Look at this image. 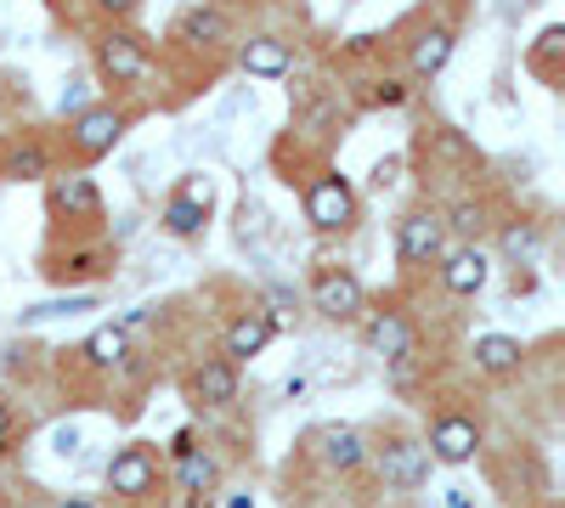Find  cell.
<instances>
[{"instance_id":"35","label":"cell","mask_w":565,"mask_h":508,"mask_svg":"<svg viewBox=\"0 0 565 508\" xmlns=\"http://www.w3.org/2000/svg\"><path fill=\"white\" fill-rule=\"evenodd\" d=\"M447 508H469V491H463V486H452V497H447Z\"/></svg>"},{"instance_id":"4","label":"cell","mask_w":565,"mask_h":508,"mask_svg":"<svg viewBox=\"0 0 565 508\" xmlns=\"http://www.w3.org/2000/svg\"><path fill=\"white\" fill-rule=\"evenodd\" d=\"M97 68L114 85H141V79H148V68H153V52H148V40H141V34L114 29V34L97 40Z\"/></svg>"},{"instance_id":"20","label":"cell","mask_w":565,"mask_h":508,"mask_svg":"<svg viewBox=\"0 0 565 508\" xmlns=\"http://www.w3.org/2000/svg\"><path fill=\"white\" fill-rule=\"evenodd\" d=\"M159 220H164V233H170V238H199L204 226H210V209L193 204V198H175V193H170V204H164Z\"/></svg>"},{"instance_id":"5","label":"cell","mask_w":565,"mask_h":508,"mask_svg":"<svg viewBox=\"0 0 565 508\" xmlns=\"http://www.w3.org/2000/svg\"><path fill=\"white\" fill-rule=\"evenodd\" d=\"M108 491L125 497V502H141V497L159 491V457H153L148 441H136V446L114 452V464H108Z\"/></svg>"},{"instance_id":"1","label":"cell","mask_w":565,"mask_h":508,"mask_svg":"<svg viewBox=\"0 0 565 508\" xmlns=\"http://www.w3.org/2000/svg\"><path fill=\"white\" fill-rule=\"evenodd\" d=\"M306 220L317 233H351L356 226V193L345 175H317L306 187Z\"/></svg>"},{"instance_id":"27","label":"cell","mask_w":565,"mask_h":508,"mask_svg":"<svg viewBox=\"0 0 565 508\" xmlns=\"http://www.w3.org/2000/svg\"><path fill=\"white\" fill-rule=\"evenodd\" d=\"M175 198H193V204H215V181L204 175V170H193V175H181V187H175Z\"/></svg>"},{"instance_id":"10","label":"cell","mask_w":565,"mask_h":508,"mask_svg":"<svg viewBox=\"0 0 565 508\" xmlns=\"http://www.w3.org/2000/svg\"><path fill=\"white\" fill-rule=\"evenodd\" d=\"M487 271H492V260H487V249L481 244H463V249H452L447 260H441V283L452 289V294H481L487 289Z\"/></svg>"},{"instance_id":"33","label":"cell","mask_w":565,"mask_h":508,"mask_svg":"<svg viewBox=\"0 0 565 508\" xmlns=\"http://www.w3.org/2000/svg\"><path fill=\"white\" fill-rule=\"evenodd\" d=\"M57 452H63V457L79 452V430H57Z\"/></svg>"},{"instance_id":"6","label":"cell","mask_w":565,"mask_h":508,"mask_svg":"<svg viewBox=\"0 0 565 508\" xmlns=\"http://www.w3.org/2000/svg\"><path fill=\"white\" fill-rule=\"evenodd\" d=\"M311 305H317L328 322H356V316L367 311V294H362V283H356V271L322 266L317 283H311Z\"/></svg>"},{"instance_id":"37","label":"cell","mask_w":565,"mask_h":508,"mask_svg":"<svg viewBox=\"0 0 565 508\" xmlns=\"http://www.w3.org/2000/svg\"><path fill=\"white\" fill-rule=\"evenodd\" d=\"M63 508H97V502H85V497H68V502H63Z\"/></svg>"},{"instance_id":"12","label":"cell","mask_w":565,"mask_h":508,"mask_svg":"<svg viewBox=\"0 0 565 508\" xmlns=\"http://www.w3.org/2000/svg\"><path fill=\"white\" fill-rule=\"evenodd\" d=\"M193 396H199L204 407H232V401H238V367H232L226 356L199 361V367H193Z\"/></svg>"},{"instance_id":"14","label":"cell","mask_w":565,"mask_h":508,"mask_svg":"<svg viewBox=\"0 0 565 508\" xmlns=\"http://www.w3.org/2000/svg\"><path fill=\"white\" fill-rule=\"evenodd\" d=\"M52 209L68 215V220H97V215H103L97 181H90V175H63L57 187H52Z\"/></svg>"},{"instance_id":"3","label":"cell","mask_w":565,"mask_h":508,"mask_svg":"<svg viewBox=\"0 0 565 508\" xmlns=\"http://www.w3.org/2000/svg\"><path fill=\"white\" fill-rule=\"evenodd\" d=\"M125 114L114 108V102H97V108H79L74 119H68V148L79 153V159H103V153H114L119 148V136H125Z\"/></svg>"},{"instance_id":"29","label":"cell","mask_w":565,"mask_h":508,"mask_svg":"<svg viewBox=\"0 0 565 508\" xmlns=\"http://www.w3.org/2000/svg\"><path fill=\"white\" fill-rule=\"evenodd\" d=\"M373 102H380V108H402V102H407V85H396V79H385L380 90H373Z\"/></svg>"},{"instance_id":"19","label":"cell","mask_w":565,"mask_h":508,"mask_svg":"<svg viewBox=\"0 0 565 508\" xmlns=\"http://www.w3.org/2000/svg\"><path fill=\"white\" fill-rule=\"evenodd\" d=\"M97 271H108V255L103 249H85V255H57L52 266H45V277H52V283H90V277Z\"/></svg>"},{"instance_id":"9","label":"cell","mask_w":565,"mask_h":508,"mask_svg":"<svg viewBox=\"0 0 565 508\" xmlns=\"http://www.w3.org/2000/svg\"><path fill=\"white\" fill-rule=\"evenodd\" d=\"M367 350L380 361H407L413 356V322L402 311H373L367 316Z\"/></svg>"},{"instance_id":"36","label":"cell","mask_w":565,"mask_h":508,"mask_svg":"<svg viewBox=\"0 0 565 508\" xmlns=\"http://www.w3.org/2000/svg\"><path fill=\"white\" fill-rule=\"evenodd\" d=\"M226 508H255V497H244V491H238V497H226Z\"/></svg>"},{"instance_id":"17","label":"cell","mask_w":565,"mask_h":508,"mask_svg":"<svg viewBox=\"0 0 565 508\" xmlns=\"http://www.w3.org/2000/svg\"><path fill=\"white\" fill-rule=\"evenodd\" d=\"M175 34L186 45H221V40H232V18L221 7H193V12L175 23Z\"/></svg>"},{"instance_id":"21","label":"cell","mask_w":565,"mask_h":508,"mask_svg":"<svg viewBox=\"0 0 565 508\" xmlns=\"http://www.w3.org/2000/svg\"><path fill=\"white\" fill-rule=\"evenodd\" d=\"M125 356H130V334L119 328V322H108V328H97L85 339V361L90 367H119Z\"/></svg>"},{"instance_id":"26","label":"cell","mask_w":565,"mask_h":508,"mask_svg":"<svg viewBox=\"0 0 565 508\" xmlns=\"http://www.w3.org/2000/svg\"><path fill=\"white\" fill-rule=\"evenodd\" d=\"M74 311H97V294H68V300H40L23 311V322H52V316H74Z\"/></svg>"},{"instance_id":"23","label":"cell","mask_w":565,"mask_h":508,"mask_svg":"<svg viewBox=\"0 0 565 508\" xmlns=\"http://www.w3.org/2000/svg\"><path fill=\"white\" fill-rule=\"evenodd\" d=\"M175 480H181V491H210V486L221 480V464L193 446L186 457H175Z\"/></svg>"},{"instance_id":"15","label":"cell","mask_w":565,"mask_h":508,"mask_svg":"<svg viewBox=\"0 0 565 508\" xmlns=\"http://www.w3.org/2000/svg\"><path fill=\"white\" fill-rule=\"evenodd\" d=\"M317 452H322V464H328V469H356L362 457H367V446H362V435H356L351 424H328V430H317Z\"/></svg>"},{"instance_id":"25","label":"cell","mask_w":565,"mask_h":508,"mask_svg":"<svg viewBox=\"0 0 565 508\" xmlns=\"http://www.w3.org/2000/svg\"><path fill=\"white\" fill-rule=\"evenodd\" d=\"M498 244H503V255H509V260H532V255L543 249V238H537V226H532V220L503 226V238H498Z\"/></svg>"},{"instance_id":"2","label":"cell","mask_w":565,"mask_h":508,"mask_svg":"<svg viewBox=\"0 0 565 508\" xmlns=\"http://www.w3.org/2000/svg\"><path fill=\"white\" fill-rule=\"evenodd\" d=\"M447 255V220L436 209H407L396 220V260L402 266H430Z\"/></svg>"},{"instance_id":"24","label":"cell","mask_w":565,"mask_h":508,"mask_svg":"<svg viewBox=\"0 0 565 508\" xmlns=\"http://www.w3.org/2000/svg\"><path fill=\"white\" fill-rule=\"evenodd\" d=\"M441 220H447V233H458L463 244H476V238L487 233V209H481L476 198H463V204H458L452 215H441Z\"/></svg>"},{"instance_id":"11","label":"cell","mask_w":565,"mask_h":508,"mask_svg":"<svg viewBox=\"0 0 565 508\" xmlns=\"http://www.w3.org/2000/svg\"><path fill=\"white\" fill-rule=\"evenodd\" d=\"M238 63H244L249 79H282L295 68V52H289V40H277V34H255V40H244Z\"/></svg>"},{"instance_id":"22","label":"cell","mask_w":565,"mask_h":508,"mask_svg":"<svg viewBox=\"0 0 565 508\" xmlns=\"http://www.w3.org/2000/svg\"><path fill=\"white\" fill-rule=\"evenodd\" d=\"M45 170H52V159H45L40 142H23V148H12L7 159H0V175L7 181H40Z\"/></svg>"},{"instance_id":"16","label":"cell","mask_w":565,"mask_h":508,"mask_svg":"<svg viewBox=\"0 0 565 508\" xmlns=\"http://www.w3.org/2000/svg\"><path fill=\"white\" fill-rule=\"evenodd\" d=\"M447 57H452V29H424V34L407 45V63H413L418 79H436V74L447 68Z\"/></svg>"},{"instance_id":"31","label":"cell","mask_w":565,"mask_h":508,"mask_svg":"<svg viewBox=\"0 0 565 508\" xmlns=\"http://www.w3.org/2000/svg\"><path fill=\"white\" fill-rule=\"evenodd\" d=\"M97 7H103L108 18H136V7H141V0H97Z\"/></svg>"},{"instance_id":"32","label":"cell","mask_w":565,"mask_h":508,"mask_svg":"<svg viewBox=\"0 0 565 508\" xmlns=\"http://www.w3.org/2000/svg\"><path fill=\"white\" fill-rule=\"evenodd\" d=\"M396 170H402V159H385L380 170H373V187H380V193H385V187H391V181H396Z\"/></svg>"},{"instance_id":"30","label":"cell","mask_w":565,"mask_h":508,"mask_svg":"<svg viewBox=\"0 0 565 508\" xmlns=\"http://www.w3.org/2000/svg\"><path fill=\"white\" fill-rule=\"evenodd\" d=\"M12 435H18V419H12V407H7V401H0V452H7V446H12Z\"/></svg>"},{"instance_id":"8","label":"cell","mask_w":565,"mask_h":508,"mask_svg":"<svg viewBox=\"0 0 565 508\" xmlns=\"http://www.w3.org/2000/svg\"><path fill=\"white\" fill-rule=\"evenodd\" d=\"M380 480L385 486H402V491L424 486V480H430V452H424L418 441H407V435L385 441L380 446Z\"/></svg>"},{"instance_id":"13","label":"cell","mask_w":565,"mask_h":508,"mask_svg":"<svg viewBox=\"0 0 565 508\" xmlns=\"http://www.w3.org/2000/svg\"><path fill=\"white\" fill-rule=\"evenodd\" d=\"M271 334H277V328H271V316H266V311H244V316L226 328V361L238 367V361L260 356V350L271 345Z\"/></svg>"},{"instance_id":"34","label":"cell","mask_w":565,"mask_h":508,"mask_svg":"<svg viewBox=\"0 0 565 508\" xmlns=\"http://www.w3.org/2000/svg\"><path fill=\"white\" fill-rule=\"evenodd\" d=\"M186 452H193V430H181V435L170 441V457H186Z\"/></svg>"},{"instance_id":"28","label":"cell","mask_w":565,"mask_h":508,"mask_svg":"<svg viewBox=\"0 0 565 508\" xmlns=\"http://www.w3.org/2000/svg\"><path fill=\"white\" fill-rule=\"evenodd\" d=\"M559 45H565V29H543V34H537V45H532V68H543V74H548V63H554Z\"/></svg>"},{"instance_id":"7","label":"cell","mask_w":565,"mask_h":508,"mask_svg":"<svg viewBox=\"0 0 565 508\" xmlns=\"http://www.w3.org/2000/svg\"><path fill=\"white\" fill-rule=\"evenodd\" d=\"M430 464H469V457L481 452V424L469 419V412H436V424H430Z\"/></svg>"},{"instance_id":"18","label":"cell","mask_w":565,"mask_h":508,"mask_svg":"<svg viewBox=\"0 0 565 508\" xmlns=\"http://www.w3.org/2000/svg\"><path fill=\"white\" fill-rule=\"evenodd\" d=\"M521 339H509V334H481L476 339V367L481 374H514L521 367Z\"/></svg>"}]
</instances>
